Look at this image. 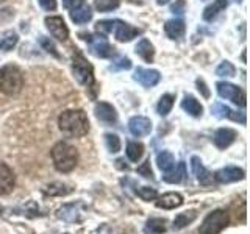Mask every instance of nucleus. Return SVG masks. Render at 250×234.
Listing matches in <instances>:
<instances>
[{
    "instance_id": "nucleus-39",
    "label": "nucleus",
    "mask_w": 250,
    "mask_h": 234,
    "mask_svg": "<svg viewBox=\"0 0 250 234\" xmlns=\"http://www.w3.org/2000/svg\"><path fill=\"white\" fill-rule=\"evenodd\" d=\"M109 69L111 70H128V69H131V61L125 57H121L116 62H113V66Z\"/></svg>"
},
{
    "instance_id": "nucleus-26",
    "label": "nucleus",
    "mask_w": 250,
    "mask_h": 234,
    "mask_svg": "<svg viewBox=\"0 0 250 234\" xmlns=\"http://www.w3.org/2000/svg\"><path fill=\"white\" fill-rule=\"evenodd\" d=\"M227 6H229V0H214L209 6L205 8V11H203V19L208 22L213 20L219 13L225 10Z\"/></svg>"
},
{
    "instance_id": "nucleus-1",
    "label": "nucleus",
    "mask_w": 250,
    "mask_h": 234,
    "mask_svg": "<svg viewBox=\"0 0 250 234\" xmlns=\"http://www.w3.org/2000/svg\"><path fill=\"white\" fill-rule=\"evenodd\" d=\"M58 125L62 135L67 137H82L89 131V119L82 109H67L58 117Z\"/></svg>"
},
{
    "instance_id": "nucleus-23",
    "label": "nucleus",
    "mask_w": 250,
    "mask_h": 234,
    "mask_svg": "<svg viewBox=\"0 0 250 234\" xmlns=\"http://www.w3.org/2000/svg\"><path fill=\"white\" fill-rule=\"evenodd\" d=\"M156 166L163 172V174H169V172L175 167V158L170 152H161L156 156Z\"/></svg>"
},
{
    "instance_id": "nucleus-22",
    "label": "nucleus",
    "mask_w": 250,
    "mask_h": 234,
    "mask_svg": "<svg viewBox=\"0 0 250 234\" xmlns=\"http://www.w3.org/2000/svg\"><path fill=\"white\" fill-rule=\"evenodd\" d=\"M70 20L75 22V23H86L92 19V11L88 5H82L78 8H74L70 10Z\"/></svg>"
},
{
    "instance_id": "nucleus-13",
    "label": "nucleus",
    "mask_w": 250,
    "mask_h": 234,
    "mask_svg": "<svg viewBox=\"0 0 250 234\" xmlns=\"http://www.w3.org/2000/svg\"><path fill=\"white\" fill-rule=\"evenodd\" d=\"M191 169H192V174L195 175V178L199 179L200 184H203V186L213 184L214 176H213V174H211L209 170L205 169V166L202 164L199 156H192V158H191Z\"/></svg>"
},
{
    "instance_id": "nucleus-44",
    "label": "nucleus",
    "mask_w": 250,
    "mask_h": 234,
    "mask_svg": "<svg viewBox=\"0 0 250 234\" xmlns=\"http://www.w3.org/2000/svg\"><path fill=\"white\" fill-rule=\"evenodd\" d=\"M62 5H64V8H67V10H74V8L84 5V0H62Z\"/></svg>"
},
{
    "instance_id": "nucleus-16",
    "label": "nucleus",
    "mask_w": 250,
    "mask_h": 234,
    "mask_svg": "<svg viewBox=\"0 0 250 234\" xmlns=\"http://www.w3.org/2000/svg\"><path fill=\"white\" fill-rule=\"evenodd\" d=\"M94 114L96 117L104 123H114L117 120V113L113 105L106 103V101H100L94 108Z\"/></svg>"
},
{
    "instance_id": "nucleus-32",
    "label": "nucleus",
    "mask_w": 250,
    "mask_h": 234,
    "mask_svg": "<svg viewBox=\"0 0 250 234\" xmlns=\"http://www.w3.org/2000/svg\"><path fill=\"white\" fill-rule=\"evenodd\" d=\"M121 0H94V8L99 13H106V11H113L116 8H119Z\"/></svg>"
},
{
    "instance_id": "nucleus-9",
    "label": "nucleus",
    "mask_w": 250,
    "mask_h": 234,
    "mask_svg": "<svg viewBox=\"0 0 250 234\" xmlns=\"http://www.w3.org/2000/svg\"><path fill=\"white\" fill-rule=\"evenodd\" d=\"M133 78H135V81H138L139 84H143L144 88H153V86H156L160 83L161 75H160L158 70H155V69L138 67Z\"/></svg>"
},
{
    "instance_id": "nucleus-24",
    "label": "nucleus",
    "mask_w": 250,
    "mask_h": 234,
    "mask_svg": "<svg viewBox=\"0 0 250 234\" xmlns=\"http://www.w3.org/2000/svg\"><path fill=\"white\" fill-rule=\"evenodd\" d=\"M135 50H136V53L139 55V57L143 58L144 61H147V62H152L153 58H155V49H153V45H152L150 41H148V39H141Z\"/></svg>"
},
{
    "instance_id": "nucleus-10",
    "label": "nucleus",
    "mask_w": 250,
    "mask_h": 234,
    "mask_svg": "<svg viewBox=\"0 0 250 234\" xmlns=\"http://www.w3.org/2000/svg\"><path fill=\"white\" fill-rule=\"evenodd\" d=\"M128 130H130V133L133 136L143 137V136L150 135L152 122H150V119H147V117L135 116V117H131V119L128 120Z\"/></svg>"
},
{
    "instance_id": "nucleus-38",
    "label": "nucleus",
    "mask_w": 250,
    "mask_h": 234,
    "mask_svg": "<svg viewBox=\"0 0 250 234\" xmlns=\"http://www.w3.org/2000/svg\"><path fill=\"white\" fill-rule=\"evenodd\" d=\"M44 192L47 195H66L70 192V189H66V186L61 183H53L50 186H47Z\"/></svg>"
},
{
    "instance_id": "nucleus-36",
    "label": "nucleus",
    "mask_w": 250,
    "mask_h": 234,
    "mask_svg": "<svg viewBox=\"0 0 250 234\" xmlns=\"http://www.w3.org/2000/svg\"><path fill=\"white\" fill-rule=\"evenodd\" d=\"M234 74H236V67L230 61H222L216 69V75L219 77H234Z\"/></svg>"
},
{
    "instance_id": "nucleus-17",
    "label": "nucleus",
    "mask_w": 250,
    "mask_h": 234,
    "mask_svg": "<svg viewBox=\"0 0 250 234\" xmlns=\"http://www.w3.org/2000/svg\"><path fill=\"white\" fill-rule=\"evenodd\" d=\"M183 205V197L178 192H167L156 197V206L161 209H175Z\"/></svg>"
},
{
    "instance_id": "nucleus-5",
    "label": "nucleus",
    "mask_w": 250,
    "mask_h": 234,
    "mask_svg": "<svg viewBox=\"0 0 250 234\" xmlns=\"http://www.w3.org/2000/svg\"><path fill=\"white\" fill-rule=\"evenodd\" d=\"M227 225H229V214L222 209H216L209 213L205 217V220L202 222L199 234H219Z\"/></svg>"
},
{
    "instance_id": "nucleus-35",
    "label": "nucleus",
    "mask_w": 250,
    "mask_h": 234,
    "mask_svg": "<svg viewBox=\"0 0 250 234\" xmlns=\"http://www.w3.org/2000/svg\"><path fill=\"white\" fill-rule=\"evenodd\" d=\"M136 194H138V197H141L144 201H152L158 197V192H156L155 187H148V186L139 187V189H136Z\"/></svg>"
},
{
    "instance_id": "nucleus-12",
    "label": "nucleus",
    "mask_w": 250,
    "mask_h": 234,
    "mask_svg": "<svg viewBox=\"0 0 250 234\" xmlns=\"http://www.w3.org/2000/svg\"><path fill=\"white\" fill-rule=\"evenodd\" d=\"M211 113H213V116H216L217 119H230V120L246 125V113L233 111L231 108L225 106L222 103H214L213 106H211Z\"/></svg>"
},
{
    "instance_id": "nucleus-14",
    "label": "nucleus",
    "mask_w": 250,
    "mask_h": 234,
    "mask_svg": "<svg viewBox=\"0 0 250 234\" xmlns=\"http://www.w3.org/2000/svg\"><path fill=\"white\" fill-rule=\"evenodd\" d=\"M14 184H16L14 172L5 162H0V195H8L10 192H13Z\"/></svg>"
},
{
    "instance_id": "nucleus-18",
    "label": "nucleus",
    "mask_w": 250,
    "mask_h": 234,
    "mask_svg": "<svg viewBox=\"0 0 250 234\" xmlns=\"http://www.w3.org/2000/svg\"><path fill=\"white\" fill-rule=\"evenodd\" d=\"M238 135L236 131L231 130V128H219L216 131L214 135V144L217 148H221V150H224V148L230 147L234 140H236Z\"/></svg>"
},
{
    "instance_id": "nucleus-45",
    "label": "nucleus",
    "mask_w": 250,
    "mask_h": 234,
    "mask_svg": "<svg viewBox=\"0 0 250 234\" xmlns=\"http://www.w3.org/2000/svg\"><path fill=\"white\" fill-rule=\"evenodd\" d=\"M156 2H158L160 5H166V3L169 2V0H156Z\"/></svg>"
},
{
    "instance_id": "nucleus-42",
    "label": "nucleus",
    "mask_w": 250,
    "mask_h": 234,
    "mask_svg": "<svg viewBox=\"0 0 250 234\" xmlns=\"http://www.w3.org/2000/svg\"><path fill=\"white\" fill-rule=\"evenodd\" d=\"M138 172L143 176H146V178H153V174H152V169H150V161H146L143 166H141L139 169H138Z\"/></svg>"
},
{
    "instance_id": "nucleus-4",
    "label": "nucleus",
    "mask_w": 250,
    "mask_h": 234,
    "mask_svg": "<svg viewBox=\"0 0 250 234\" xmlns=\"http://www.w3.org/2000/svg\"><path fill=\"white\" fill-rule=\"evenodd\" d=\"M72 72L75 80L80 84L86 86L88 89L94 86V69L78 49H75L72 55Z\"/></svg>"
},
{
    "instance_id": "nucleus-29",
    "label": "nucleus",
    "mask_w": 250,
    "mask_h": 234,
    "mask_svg": "<svg viewBox=\"0 0 250 234\" xmlns=\"http://www.w3.org/2000/svg\"><path fill=\"white\" fill-rule=\"evenodd\" d=\"M144 155V145L141 142H135V140H131L127 145V158L131 161V162H138L141 158H143Z\"/></svg>"
},
{
    "instance_id": "nucleus-34",
    "label": "nucleus",
    "mask_w": 250,
    "mask_h": 234,
    "mask_svg": "<svg viewBox=\"0 0 250 234\" xmlns=\"http://www.w3.org/2000/svg\"><path fill=\"white\" fill-rule=\"evenodd\" d=\"M117 20L119 19H113V20H99L96 23V31H99V33L102 35H108L111 33V31H114L116 25H117Z\"/></svg>"
},
{
    "instance_id": "nucleus-46",
    "label": "nucleus",
    "mask_w": 250,
    "mask_h": 234,
    "mask_svg": "<svg viewBox=\"0 0 250 234\" xmlns=\"http://www.w3.org/2000/svg\"><path fill=\"white\" fill-rule=\"evenodd\" d=\"M234 2H236V3H239V2H241V0H234Z\"/></svg>"
},
{
    "instance_id": "nucleus-30",
    "label": "nucleus",
    "mask_w": 250,
    "mask_h": 234,
    "mask_svg": "<svg viewBox=\"0 0 250 234\" xmlns=\"http://www.w3.org/2000/svg\"><path fill=\"white\" fill-rule=\"evenodd\" d=\"M195 217H197V213L195 211H188V213H182L175 217L174 220V230H182L185 228L186 225H189L195 220Z\"/></svg>"
},
{
    "instance_id": "nucleus-3",
    "label": "nucleus",
    "mask_w": 250,
    "mask_h": 234,
    "mask_svg": "<svg viewBox=\"0 0 250 234\" xmlns=\"http://www.w3.org/2000/svg\"><path fill=\"white\" fill-rule=\"evenodd\" d=\"M23 88V75L22 70L14 64H6L0 67V92L5 96L14 97Z\"/></svg>"
},
{
    "instance_id": "nucleus-6",
    "label": "nucleus",
    "mask_w": 250,
    "mask_h": 234,
    "mask_svg": "<svg viewBox=\"0 0 250 234\" xmlns=\"http://www.w3.org/2000/svg\"><path fill=\"white\" fill-rule=\"evenodd\" d=\"M83 41L89 44L91 53L97 58H111L114 55V47L109 44L104 36H92L89 33H80Z\"/></svg>"
},
{
    "instance_id": "nucleus-41",
    "label": "nucleus",
    "mask_w": 250,
    "mask_h": 234,
    "mask_svg": "<svg viewBox=\"0 0 250 234\" xmlns=\"http://www.w3.org/2000/svg\"><path fill=\"white\" fill-rule=\"evenodd\" d=\"M195 84H197V89H199V92L202 94V96L205 98H208L209 97V89H208L207 83L203 81L202 78H197V80H195Z\"/></svg>"
},
{
    "instance_id": "nucleus-31",
    "label": "nucleus",
    "mask_w": 250,
    "mask_h": 234,
    "mask_svg": "<svg viewBox=\"0 0 250 234\" xmlns=\"http://www.w3.org/2000/svg\"><path fill=\"white\" fill-rule=\"evenodd\" d=\"M174 100H175L174 96H170V94H164V96L158 101V106H156V111H158V114L163 116V117L167 116L170 113L172 106H174Z\"/></svg>"
},
{
    "instance_id": "nucleus-7",
    "label": "nucleus",
    "mask_w": 250,
    "mask_h": 234,
    "mask_svg": "<svg viewBox=\"0 0 250 234\" xmlns=\"http://www.w3.org/2000/svg\"><path fill=\"white\" fill-rule=\"evenodd\" d=\"M216 89L217 94L225 100H231L234 105H238L241 108H244L247 105V97H246V92L242 91L238 86H234L231 83H227V81H219L216 84Z\"/></svg>"
},
{
    "instance_id": "nucleus-25",
    "label": "nucleus",
    "mask_w": 250,
    "mask_h": 234,
    "mask_svg": "<svg viewBox=\"0 0 250 234\" xmlns=\"http://www.w3.org/2000/svg\"><path fill=\"white\" fill-rule=\"evenodd\" d=\"M18 42H19V36L18 33H14V31L8 30V31H3V33H0V50L2 52L13 50Z\"/></svg>"
},
{
    "instance_id": "nucleus-19",
    "label": "nucleus",
    "mask_w": 250,
    "mask_h": 234,
    "mask_svg": "<svg viewBox=\"0 0 250 234\" xmlns=\"http://www.w3.org/2000/svg\"><path fill=\"white\" fill-rule=\"evenodd\" d=\"M164 31L170 39H180L186 31V25L182 19H170L164 25Z\"/></svg>"
},
{
    "instance_id": "nucleus-43",
    "label": "nucleus",
    "mask_w": 250,
    "mask_h": 234,
    "mask_svg": "<svg viewBox=\"0 0 250 234\" xmlns=\"http://www.w3.org/2000/svg\"><path fill=\"white\" fill-rule=\"evenodd\" d=\"M45 11H55L57 10V0H38Z\"/></svg>"
},
{
    "instance_id": "nucleus-11",
    "label": "nucleus",
    "mask_w": 250,
    "mask_h": 234,
    "mask_svg": "<svg viewBox=\"0 0 250 234\" xmlns=\"http://www.w3.org/2000/svg\"><path fill=\"white\" fill-rule=\"evenodd\" d=\"M246 176V172L239 169V167H224L221 170H217L214 174V179L217 183L221 184H227V183H234V181H239V179H244Z\"/></svg>"
},
{
    "instance_id": "nucleus-33",
    "label": "nucleus",
    "mask_w": 250,
    "mask_h": 234,
    "mask_svg": "<svg viewBox=\"0 0 250 234\" xmlns=\"http://www.w3.org/2000/svg\"><path fill=\"white\" fill-rule=\"evenodd\" d=\"M39 44H41V47L42 49L49 53V55H52L53 58H57V59H60L61 58V55H60V52L57 50V47H55V44L50 41V38H45V36H39Z\"/></svg>"
},
{
    "instance_id": "nucleus-37",
    "label": "nucleus",
    "mask_w": 250,
    "mask_h": 234,
    "mask_svg": "<svg viewBox=\"0 0 250 234\" xmlns=\"http://www.w3.org/2000/svg\"><path fill=\"white\" fill-rule=\"evenodd\" d=\"M105 144H106V148L111 153H117L121 150V139L116 135H111V133L105 135Z\"/></svg>"
},
{
    "instance_id": "nucleus-27",
    "label": "nucleus",
    "mask_w": 250,
    "mask_h": 234,
    "mask_svg": "<svg viewBox=\"0 0 250 234\" xmlns=\"http://www.w3.org/2000/svg\"><path fill=\"white\" fill-rule=\"evenodd\" d=\"M186 176V167H185V162H178V166L172 169L169 174H164L163 179L167 183H180L183 181Z\"/></svg>"
},
{
    "instance_id": "nucleus-20",
    "label": "nucleus",
    "mask_w": 250,
    "mask_h": 234,
    "mask_svg": "<svg viewBox=\"0 0 250 234\" xmlns=\"http://www.w3.org/2000/svg\"><path fill=\"white\" fill-rule=\"evenodd\" d=\"M57 217L61 218V220H64V222L80 220V211H78V205H74V203H70V205H64L62 208L58 209Z\"/></svg>"
},
{
    "instance_id": "nucleus-15",
    "label": "nucleus",
    "mask_w": 250,
    "mask_h": 234,
    "mask_svg": "<svg viewBox=\"0 0 250 234\" xmlns=\"http://www.w3.org/2000/svg\"><path fill=\"white\" fill-rule=\"evenodd\" d=\"M114 35H116V39L119 42H130L131 39H135L138 35H141V30L130 25V23L117 20V25L114 28Z\"/></svg>"
},
{
    "instance_id": "nucleus-21",
    "label": "nucleus",
    "mask_w": 250,
    "mask_h": 234,
    "mask_svg": "<svg viewBox=\"0 0 250 234\" xmlns=\"http://www.w3.org/2000/svg\"><path fill=\"white\" fill-rule=\"evenodd\" d=\"M182 108L192 117H200L203 113V106L200 105V101L192 96H185V98L182 100Z\"/></svg>"
},
{
    "instance_id": "nucleus-2",
    "label": "nucleus",
    "mask_w": 250,
    "mask_h": 234,
    "mask_svg": "<svg viewBox=\"0 0 250 234\" xmlns=\"http://www.w3.org/2000/svg\"><path fill=\"white\" fill-rule=\"evenodd\" d=\"M52 161L53 166L61 174L72 172L78 164V152L77 148L67 142H57L52 148Z\"/></svg>"
},
{
    "instance_id": "nucleus-40",
    "label": "nucleus",
    "mask_w": 250,
    "mask_h": 234,
    "mask_svg": "<svg viewBox=\"0 0 250 234\" xmlns=\"http://www.w3.org/2000/svg\"><path fill=\"white\" fill-rule=\"evenodd\" d=\"M185 10H186L185 0H175V3L170 5V11L174 14H185Z\"/></svg>"
},
{
    "instance_id": "nucleus-8",
    "label": "nucleus",
    "mask_w": 250,
    "mask_h": 234,
    "mask_svg": "<svg viewBox=\"0 0 250 234\" xmlns=\"http://www.w3.org/2000/svg\"><path fill=\"white\" fill-rule=\"evenodd\" d=\"M45 27L50 31V35L53 38H57L58 41L64 42L69 38V28L66 27L64 20L60 16H50V18H45Z\"/></svg>"
},
{
    "instance_id": "nucleus-28",
    "label": "nucleus",
    "mask_w": 250,
    "mask_h": 234,
    "mask_svg": "<svg viewBox=\"0 0 250 234\" xmlns=\"http://www.w3.org/2000/svg\"><path fill=\"white\" fill-rule=\"evenodd\" d=\"M146 233L147 234H163L166 233V220L160 217L148 218L146 223Z\"/></svg>"
}]
</instances>
